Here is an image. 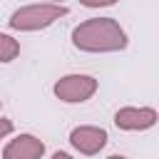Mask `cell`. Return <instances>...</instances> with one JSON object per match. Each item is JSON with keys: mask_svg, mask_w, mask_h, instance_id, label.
<instances>
[{"mask_svg": "<svg viewBox=\"0 0 159 159\" xmlns=\"http://www.w3.org/2000/svg\"><path fill=\"white\" fill-rule=\"evenodd\" d=\"M50 159H75V157H72V154H67V152H55Z\"/></svg>", "mask_w": 159, "mask_h": 159, "instance_id": "cell-10", "label": "cell"}, {"mask_svg": "<svg viewBox=\"0 0 159 159\" xmlns=\"http://www.w3.org/2000/svg\"><path fill=\"white\" fill-rule=\"evenodd\" d=\"M72 45L80 52H92V55L122 52L129 45V37H127L124 27L119 25V20H114V17H89L72 30Z\"/></svg>", "mask_w": 159, "mask_h": 159, "instance_id": "cell-1", "label": "cell"}, {"mask_svg": "<svg viewBox=\"0 0 159 159\" xmlns=\"http://www.w3.org/2000/svg\"><path fill=\"white\" fill-rule=\"evenodd\" d=\"M15 132V124H12V119H5V117H0V142L5 139V137H10Z\"/></svg>", "mask_w": 159, "mask_h": 159, "instance_id": "cell-9", "label": "cell"}, {"mask_svg": "<svg viewBox=\"0 0 159 159\" xmlns=\"http://www.w3.org/2000/svg\"><path fill=\"white\" fill-rule=\"evenodd\" d=\"M159 122L154 107H119L114 112V124L122 132H147Z\"/></svg>", "mask_w": 159, "mask_h": 159, "instance_id": "cell-4", "label": "cell"}, {"mask_svg": "<svg viewBox=\"0 0 159 159\" xmlns=\"http://www.w3.org/2000/svg\"><path fill=\"white\" fill-rule=\"evenodd\" d=\"M107 142H109L107 129L94 127V124H80V127H75V129L70 132V144H72L80 154H84V157L99 154V152L107 147Z\"/></svg>", "mask_w": 159, "mask_h": 159, "instance_id": "cell-5", "label": "cell"}, {"mask_svg": "<svg viewBox=\"0 0 159 159\" xmlns=\"http://www.w3.org/2000/svg\"><path fill=\"white\" fill-rule=\"evenodd\" d=\"M0 109H2V99H0Z\"/></svg>", "mask_w": 159, "mask_h": 159, "instance_id": "cell-12", "label": "cell"}, {"mask_svg": "<svg viewBox=\"0 0 159 159\" xmlns=\"http://www.w3.org/2000/svg\"><path fill=\"white\" fill-rule=\"evenodd\" d=\"M99 89V82L97 77L92 75H82V72H72V75H65L55 82L52 92L60 102L65 104H82L87 99H92Z\"/></svg>", "mask_w": 159, "mask_h": 159, "instance_id": "cell-3", "label": "cell"}, {"mask_svg": "<svg viewBox=\"0 0 159 159\" xmlns=\"http://www.w3.org/2000/svg\"><path fill=\"white\" fill-rule=\"evenodd\" d=\"M107 159H127L124 154H112V157H107Z\"/></svg>", "mask_w": 159, "mask_h": 159, "instance_id": "cell-11", "label": "cell"}, {"mask_svg": "<svg viewBox=\"0 0 159 159\" xmlns=\"http://www.w3.org/2000/svg\"><path fill=\"white\" fill-rule=\"evenodd\" d=\"M17 55H20V42H17L12 35L0 32V62L7 65V62H12Z\"/></svg>", "mask_w": 159, "mask_h": 159, "instance_id": "cell-7", "label": "cell"}, {"mask_svg": "<svg viewBox=\"0 0 159 159\" xmlns=\"http://www.w3.org/2000/svg\"><path fill=\"white\" fill-rule=\"evenodd\" d=\"M80 5H84V7H112V5H117V0H80Z\"/></svg>", "mask_w": 159, "mask_h": 159, "instance_id": "cell-8", "label": "cell"}, {"mask_svg": "<svg viewBox=\"0 0 159 159\" xmlns=\"http://www.w3.org/2000/svg\"><path fill=\"white\" fill-rule=\"evenodd\" d=\"M65 15H70L67 5H60V2H32V5L17 7L10 15L7 25H10V30H17V32H37V30H45V27L55 25Z\"/></svg>", "mask_w": 159, "mask_h": 159, "instance_id": "cell-2", "label": "cell"}, {"mask_svg": "<svg viewBox=\"0 0 159 159\" xmlns=\"http://www.w3.org/2000/svg\"><path fill=\"white\" fill-rule=\"evenodd\" d=\"M45 142L35 134H17L2 147V159H42Z\"/></svg>", "mask_w": 159, "mask_h": 159, "instance_id": "cell-6", "label": "cell"}]
</instances>
